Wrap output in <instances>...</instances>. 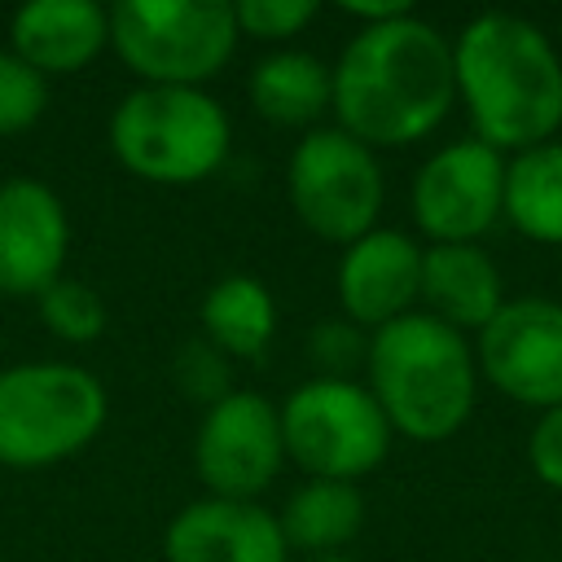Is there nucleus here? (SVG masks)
<instances>
[{
    "label": "nucleus",
    "mask_w": 562,
    "mask_h": 562,
    "mask_svg": "<svg viewBox=\"0 0 562 562\" xmlns=\"http://www.w3.org/2000/svg\"><path fill=\"white\" fill-rule=\"evenodd\" d=\"M329 70V110L338 114V127L369 149H395L430 136L457 101L452 44L417 13L382 26H360Z\"/></svg>",
    "instance_id": "f257e3e1"
},
{
    "label": "nucleus",
    "mask_w": 562,
    "mask_h": 562,
    "mask_svg": "<svg viewBox=\"0 0 562 562\" xmlns=\"http://www.w3.org/2000/svg\"><path fill=\"white\" fill-rule=\"evenodd\" d=\"M452 75L474 140L509 158L558 140L562 57L536 22L518 13L470 18L452 40Z\"/></svg>",
    "instance_id": "f03ea898"
},
{
    "label": "nucleus",
    "mask_w": 562,
    "mask_h": 562,
    "mask_svg": "<svg viewBox=\"0 0 562 562\" xmlns=\"http://www.w3.org/2000/svg\"><path fill=\"white\" fill-rule=\"evenodd\" d=\"M369 395L378 400L391 430L439 443L452 439L479 395V364L474 347L461 329L435 321L430 312H408L369 338Z\"/></svg>",
    "instance_id": "7ed1b4c3"
},
{
    "label": "nucleus",
    "mask_w": 562,
    "mask_h": 562,
    "mask_svg": "<svg viewBox=\"0 0 562 562\" xmlns=\"http://www.w3.org/2000/svg\"><path fill=\"white\" fill-rule=\"evenodd\" d=\"M224 105L202 88H132L110 114L114 158L149 184H198L228 154Z\"/></svg>",
    "instance_id": "20e7f679"
},
{
    "label": "nucleus",
    "mask_w": 562,
    "mask_h": 562,
    "mask_svg": "<svg viewBox=\"0 0 562 562\" xmlns=\"http://www.w3.org/2000/svg\"><path fill=\"white\" fill-rule=\"evenodd\" d=\"M105 426V386L92 369L35 360L0 369V465L44 470L97 439Z\"/></svg>",
    "instance_id": "39448f33"
},
{
    "label": "nucleus",
    "mask_w": 562,
    "mask_h": 562,
    "mask_svg": "<svg viewBox=\"0 0 562 562\" xmlns=\"http://www.w3.org/2000/svg\"><path fill=\"white\" fill-rule=\"evenodd\" d=\"M228 0H119L110 9V44L140 83L198 88L220 75L237 48Z\"/></svg>",
    "instance_id": "423d86ee"
},
{
    "label": "nucleus",
    "mask_w": 562,
    "mask_h": 562,
    "mask_svg": "<svg viewBox=\"0 0 562 562\" xmlns=\"http://www.w3.org/2000/svg\"><path fill=\"white\" fill-rule=\"evenodd\" d=\"M391 422L356 378H307L281 404V443L312 479L356 483L391 448Z\"/></svg>",
    "instance_id": "0eeeda50"
},
{
    "label": "nucleus",
    "mask_w": 562,
    "mask_h": 562,
    "mask_svg": "<svg viewBox=\"0 0 562 562\" xmlns=\"http://www.w3.org/2000/svg\"><path fill=\"white\" fill-rule=\"evenodd\" d=\"M290 206L325 241L351 246L378 228L382 211V167L373 149L342 127H312L290 154Z\"/></svg>",
    "instance_id": "6e6552de"
},
{
    "label": "nucleus",
    "mask_w": 562,
    "mask_h": 562,
    "mask_svg": "<svg viewBox=\"0 0 562 562\" xmlns=\"http://www.w3.org/2000/svg\"><path fill=\"white\" fill-rule=\"evenodd\" d=\"M474 364L505 400L522 408L562 404V303L522 294L479 329Z\"/></svg>",
    "instance_id": "1a4fd4ad"
},
{
    "label": "nucleus",
    "mask_w": 562,
    "mask_h": 562,
    "mask_svg": "<svg viewBox=\"0 0 562 562\" xmlns=\"http://www.w3.org/2000/svg\"><path fill=\"white\" fill-rule=\"evenodd\" d=\"M413 220L435 246L479 241L505 206V154L483 140H452L435 149L413 176Z\"/></svg>",
    "instance_id": "9d476101"
},
{
    "label": "nucleus",
    "mask_w": 562,
    "mask_h": 562,
    "mask_svg": "<svg viewBox=\"0 0 562 562\" xmlns=\"http://www.w3.org/2000/svg\"><path fill=\"white\" fill-rule=\"evenodd\" d=\"M281 408L255 391L215 400L193 435V470L211 496L255 501L281 470Z\"/></svg>",
    "instance_id": "9b49d317"
},
{
    "label": "nucleus",
    "mask_w": 562,
    "mask_h": 562,
    "mask_svg": "<svg viewBox=\"0 0 562 562\" xmlns=\"http://www.w3.org/2000/svg\"><path fill=\"white\" fill-rule=\"evenodd\" d=\"M70 220L61 198L31 176L0 184V290L40 299L66 272Z\"/></svg>",
    "instance_id": "f8f14e48"
},
{
    "label": "nucleus",
    "mask_w": 562,
    "mask_h": 562,
    "mask_svg": "<svg viewBox=\"0 0 562 562\" xmlns=\"http://www.w3.org/2000/svg\"><path fill=\"white\" fill-rule=\"evenodd\" d=\"M422 299V246L400 228L356 237L338 259V303L351 325L382 329Z\"/></svg>",
    "instance_id": "ddd939ff"
},
{
    "label": "nucleus",
    "mask_w": 562,
    "mask_h": 562,
    "mask_svg": "<svg viewBox=\"0 0 562 562\" xmlns=\"http://www.w3.org/2000/svg\"><path fill=\"white\" fill-rule=\"evenodd\" d=\"M167 562H285L277 514L255 501L206 496L184 505L162 531Z\"/></svg>",
    "instance_id": "4468645a"
},
{
    "label": "nucleus",
    "mask_w": 562,
    "mask_h": 562,
    "mask_svg": "<svg viewBox=\"0 0 562 562\" xmlns=\"http://www.w3.org/2000/svg\"><path fill=\"white\" fill-rule=\"evenodd\" d=\"M9 40L44 79L75 75L110 44V13L97 0H26L9 22Z\"/></svg>",
    "instance_id": "2eb2a0df"
},
{
    "label": "nucleus",
    "mask_w": 562,
    "mask_h": 562,
    "mask_svg": "<svg viewBox=\"0 0 562 562\" xmlns=\"http://www.w3.org/2000/svg\"><path fill=\"white\" fill-rule=\"evenodd\" d=\"M422 299H426L435 321H443V325H452L461 334L465 329L479 334L505 303L501 268L474 241L426 246L422 250Z\"/></svg>",
    "instance_id": "dca6fc26"
},
{
    "label": "nucleus",
    "mask_w": 562,
    "mask_h": 562,
    "mask_svg": "<svg viewBox=\"0 0 562 562\" xmlns=\"http://www.w3.org/2000/svg\"><path fill=\"white\" fill-rule=\"evenodd\" d=\"M334 101V70L303 48L268 53L250 70V105L277 127H307Z\"/></svg>",
    "instance_id": "f3484780"
},
{
    "label": "nucleus",
    "mask_w": 562,
    "mask_h": 562,
    "mask_svg": "<svg viewBox=\"0 0 562 562\" xmlns=\"http://www.w3.org/2000/svg\"><path fill=\"white\" fill-rule=\"evenodd\" d=\"M501 215L540 246H562V140H544L505 162Z\"/></svg>",
    "instance_id": "a211bd4d"
},
{
    "label": "nucleus",
    "mask_w": 562,
    "mask_h": 562,
    "mask_svg": "<svg viewBox=\"0 0 562 562\" xmlns=\"http://www.w3.org/2000/svg\"><path fill=\"white\" fill-rule=\"evenodd\" d=\"M277 522L285 536V549L294 544L303 553H338L364 527V496L356 483L307 479L303 487L290 492Z\"/></svg>",
    "instance_id": "6ab92c4d"
},
{
    "label": "nucleus",
    "mask_w": 562,
    "mask_h": 562,
    "mask_svg": "<svg viewBox=\"0 0 562 562\" xmlns=\"http://www.w3.org/2000/svg\"><path fill=\"white\" fill-rule=\"evenodd\" d=\"M277 303L268 285L250 272L220 277L202 299V338L215 342L224 356H259L272 342Z\"/></svg>",
    "instance_id": "aec40b11"
},
{
    "label": "nucleus",
    "mask_w": 562,
    "mask_h": 562,
    "mask_svg": "<svg viewBox=\"0 0 562 562\" xmlns=\"http://www.w3.org/2000/svg\"><path fill=\"white\" fill-rule=\"evenodd\" d=\"M40 321L48 325V334H57L61 342H92L105 334V299L88 285V281H75V277H61L53 281L40 299Z\"/></svg>",
    "instance_id": "412c9836"
},
{
    "label": "nucleus",
    "mask_w": 562,
    "mask_h": 562,
    "mask_svg": "<svg viewBox=\"0 0 562 562\" xmlns=\"http://www.w3.org/2000/svg\"><path fill=\"white\" fill-rule=\"evenodd\" d=\"M48 105V83L18 53H0V136L26 132Z\"/></svg>",
    "instance_id": "4be33fe9"
},
{
    "label": "nucleus",
    "mask_w": 562,
    "mask_h": 562,
    "mask_svg": "<svg viewBox=\"0 0 562 562\" xmlns=\"http://www.w3.org/2000/svg\"><path fill=\"white\" fill-rule=\"evenodd\" d=\"M369 356V338L351 321H321L307 334V360L321 369L316 378H351Z\"/></svg>",
    "instance_id": "5701e85b"
},
{
    "label": "nucleus",
    "mask_w": 562,
    "mask_h": 562,
    "mask_svg": "<svg viewBox=\"0 0 562 562\" xmlns=\"http://www.w3.org/2000/svg\"><path fill=\"white\" fill-rule=\"evenodd\" d=\"M171 373H176L180 391L193 395V400H202L206 408L228 395V360H224V351H220L215 342H206V338L184 342V347L176 351Z\"/></svg>",
    "instance_id": "b1692460"
},
{
    "label": "nucleus",
    "mask_w": 562,
    "mask_h": 562,
    "mask_svg": "<svg viewBox=\"0 0 562 562\" xmlns=\"http://www.w3.org/2000/svg\"><path fill=\"white\" fill-rule=\"evenodd\" d=\"M233 18L255 40H290L316 18V0H237Z\"/></svg>",
    "instance_id": "393cba45"
},
{
    "label": "nucleus",
    "mask_w": 562,
    "mask_h": 562,
    "mask_svg": "<svg viewBox=\"0 0 562 562\" xmlns=\"http://www.w3.org/2000/svg\"><path fill=\"white\" fill-rule=\"evenodd\" d=\"M527 465L544 487L562 492V404H553L536 417V426L527 435Z\"/></svg>",
    "instance_id": "a878e982"
},
{
    "label": "nucleus",
    "mask_w": 562,
    "mask_h": 562,
    "mask_svg": "<svg viewBox=\"0 0 562 562\" xmlns=\"http://www.w3.org/2000/svg\"><path fill=\"white\" fill-rule=\"evenodd\" d=\"M347 18H356L360 26H382V22H395L404 13H413L408 0H342L338 4Z\"/></svg>",
    "instance_id": "bb28decb"
},
{
    "label": "nucleus",
    "mask_w": 562,
    "mask_h": 562,
    "mask_svg": "<svg viewBox=\"0 0 562 562\" xmlns=\"http://www.w3.org/2000/svg\"><path fill=\"white\" fill-rule=\"evenodd\" d=\"M303 562H356V558H347V553H307Z\"/></svg>",
    "instance_id": "cd10ccee"
},
{
    "label": "nucleus",
    "mask_w": 562,
    "mask_h": 562,
    "mask_svg": "<svg viewBox=\"0 0 562 562\" xmlns=\"http://www.w3.org/2000/svg\"><path fill=\"white\" fill-rule=\"evenodd\" d=\"M536 562H544V558H536Z\"/></svg>",
    "instance_id": "c85d7f7f"
}]
</instances>
